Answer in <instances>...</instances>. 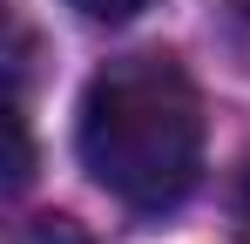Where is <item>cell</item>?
Returning <instances> with one entry per match:
<instances>
[{"instance_id":"2","label":"cell","mask_w":250,"mask_h":244,"mask_svg":"<svg viewBox=\"0 0 250 244\" xmlns=\"http://www.w3.org/2000/svg\"><path fill=\"white\" fill-rule=\"evenodd\" d=\"M68 7H75L82 21H108V27H115V21H135L142 7H156V0H68Z\"/></svg>"},{"instance_id":"4","label":"cell","mask_w":250,"mask_h":244,"mask_svg":"<svg viewBox=\"0 0 250 244\" xmlns=\"http://www.w3.org/2000/svg\"><path fill=\"white\" fill-rule=\"evenodd\" d=\"M244 217H250V176H244Z\"/></svg>"},{"instance_id":"1","label":"cell","mask_w":250,"mask_h":244,"mask_svg":"<svg viewBox=\"0 0 250 244\" xmlns=\"http://www.w3.org/2000/svg\"><path fill=\"white\" fill-rule=\"evenodd\" d=\"M82 170L128 210H176L203 170V102L163 54L115 61L88 81L75 122Z\"/></svg>"},{"instance_id":"3","label":"cell","mask_w":250,"mask_h":244,"mask_svg":"<svg viewBox=\"0 0 250 244\" xmlns=\"http://www.w3.org/2000/svg\"><path fill=\"white\" fill-rule=\"evenodd\" d=\"M34 244H82V231H75L68 217H41V224H34Z\"/></svg>"}]
</instances>
